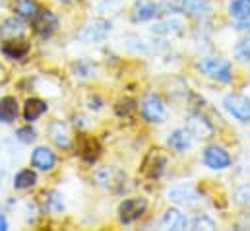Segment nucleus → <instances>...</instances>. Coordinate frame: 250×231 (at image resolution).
I'll return each mask as SVG.
<instances>
[{"label": "nucleus", "mask_w": 250, "mask_h": 231, "mask_svg": "<svg viewBox=\"0 0 250 231\" xmlns=\"http://www.w3.org/2000/svg\"><path fill=\"white\" fill-rule=\"evenodd\" d=\"M196 68H198L204 76H208V78H211V80H217V82H231V78H233L231 62H227V60H223V58L206 57L196 64Z\"/></svg>", "instance_id": "obj_1"}, {"label": "nucleus", "mask_w": 250, "mask_h": 231, "mask_svg": "<svg viewBox=\"0 0 250 231\" xmlns=\"http://www.w3.org/2000/svg\"><path fill=\"white\" fill-rule=\"evenodd\" d=\"M161 8L177 14H187V16H206L209 12V2L208 0H165Z\"/></svg>", "instance_id": "obj_2"}, {"label": "nucleus", "mask_w": 250, "mask_h": 231, "mask_svg": "<svg viewBox=\"0 0 250 231\" xmlns=\"http://www.w3.org/2000/svg\"><path fill=\"white\" fill-rule=\"evenodd\" d=\"M223 107L233 118H237L239 122H250V97L247 95H239V93H231L223 99Z\"/></svg>", "instance_id": "obj_3"}, {"label": "nucleus", "mask_w": 250, "mask_h": 231, "mask_svg": "<svg viewBox=\"0 0 250 231\" xmlns=\"http://www.w3.org/2000/svg\"><path fill=\"white\" fill-rule=\"evenodd\" d=\"M146 210H147V200L144 196L126 198L125 202H121V206H119V218H121L123 224H132V222L140 220Z\"/></svg>", "instance_id": "obj_4"}, {"label": "nucleus", "mask_w": 250, "mask_h": 231, "mask_svg": "<svg viewBox=\"0 0 250 231\" xmlns=\"http://www.w3.org/2000/svg\"><path fill=\"white\" fill-rule=\"evenodd\" d=\"M142 115L147 122H163L167 118V107L159 95L149 93L142 101Z\"/></svg>", "instance_id": "obj_5"}, {"label": "nucleus", "mask_w": 250, "mask_h": 231, "mask_svg": "<svg viewBox=\"0 0 250 231\" xmlns=\"http://www.w3.org/2000/svg\"><path fill=\"white\" fill-rule=\"evenodd\" d=\"M113 25L109 20H93L89 22L82 31H80V41L83 43H97V41H103L109 33H111Z\"/></svg>", "instance_id": "obj_6"}, {"label": "nucleus", "mask_w": 250, "mask_h": 231, "mask_svg": "<svg viewBox=\"0 0 250 231\" xmlns=\"http://www.w3.org/2000/svg\"><path fill=\"white\" fill-rule=\"evenodd\" d=\"M167 196H169L171 202L181 204V206H194V204L200 200V192H198L190 183L173 186V188L167 192Z\"/></svg>", "instance_id": "obj_7"}, {"label": "nucleus", "mask_w": 250, "mask_h": 231, "mask_svg": "<svg viewBox=\"0 0 250 231\" xmlns=\"http://www.w3.org/2000/svg\"><path fill=\"white\" fill-rule=\"evenodd\" d=\"M31 22H33V31L41 37L53 35V31L59 27V18L51 10H39Z\"/></svg>", "instance_id": "obj_8"}, {"label": "nucleus", "mask_w": 250, "mask_h": 231, "mask_svg": "<svg viewBox=\"0 0 250 231\" xmlns=\"http://www.w3.org/2000/svg\"><path fill=\"white\" fill-rule=\"evenodd\" d=\"M204 163L213 171H221L231 165V156L221 146H209L204 152Z\"/></svg>", "instance_id": "obj_9"}, {"label": "nucleus", "mask_w": 250, "mask_h": 231, "mask_svg": "<svg viewBox=\"0 0 250 231\" xmlns=\"http://www.w3.org/2000/svg\"><path fill=\"white\" fill-rule=\"evenodd\" d=\"M57 163V156L47 148V146H39L33 150L31 154V165L41 169V171H51Z\"/></svg>", "instance_id": "obj_10"}, {"label": "nucleus", "mask_w": 250, "mask_h": 231, "mask_svg": "<svg viewBox=\"0 0 250 231\" xmlns=\"http://www.w3.org/2000/svg\"><path fill=\"white\" fill-rule=\"evenodd\" d=\"M165 167H167V158L161 154V152H151L149 156H147V160L144 162V173L147 175L149 179H157V177H161L163 171H165Z\"/></svg>", "instance_id": "obj_11"}, {"label": "nucleus", "mask_w": 250, "mask_h": 231, "mask_svg": "<svg viewBox=\"0 0 250 231\" xmlns=\"http://www.w3.org/2000/svg\"><path fill=\"white\" fill-rule=\"evenodd\" d=\"M159 14V6L151 0H138L134 4V12H132V20L134 22H147L153 20Z\"/></svg>", "instance_id": "obj_12"}, {"label": "nucleus", "mask_w": 250, "mask_h": 231, "mask_svg": "<svg viewBox=\"0 0 250 231\" xmlns=\"http://www.w3.org/2000/svg\"><path fill=\"white\" fill-rule=\"evenodd\" d=\"M194 142V134L190 132V128H177L171 136H169V146L175 150V152H187L188 148L192 146Z\"/></svg>", "instance_id": "obj_13"}, {"label": "nucleus", "mask_w": 250, "mask_h": 231, "mask_svg": "<svg viewBox=\"0 0 250 231\" xmlns=\"http://www.w3.org/2000/svg\"><path fill=\"white\" fill-rule=\"evenodd\" d=\"M161 228L163 230H175V231H183L188 228V220L185 218V214L177 208H171L165 212L163 220H161Z\"/></svg>", "instance_id": "obj_14"}, {"label": "nucleus", "mask_w": 250, "mask_h": 231, "mask_svg": "<svg viewBox=\"0 0 250 231\" xmlns=\"http://www.w3.org/2000/svg\"><path fill=\"white\" fill-rule=\"evenodd\" d=\"M25 31V25L21 23V20H16V18H8L0 23V37L4 41H10V39H20Z\"/></svg>", "instance_id": "obj_15"}, {"label": "nucleus", "mask_w": 250, "mask_h": 231, "mask_svg": "<svg viewBox=\"0 0 250 231\" xmlns=\"http://www.w3.org/2000/svg\"><path fill=\"white\" fill-rule=\"evenodd\" d=\"M18 113H20V109H18L16 97L6 95V97L0 99V122H4V124L14 122L18 118Z\"/></svg>", "instance_id": "obj_16"}, {"label": "nucleus", "mask_w": 250, "mask_h": 231, "mask_svg": "<svg viewBox=\"0 0 250 231\" xmlns=\"http://www.w3.org/2000/svg\"><path fill=\"white\" fill-rule=\"evenodd\" d=\"M2 53L8 58H21L29 53V43L23 41V39H10V41H4Z\"/></svg>", "instance_id": "obj_17"}, {"label": "nucleus", "mask_w": 250, "mask_h": 231, "mask_svg": "<svg viewBox=\"0 0 250 231\" xmlns=\"http://www.w3.org/2000/svg\"><path fill=\"white\" fill-rule=\"evenodd\" d=\"M45 111H47V103L41 101V99L31 97V99H27L25 105H23V118H25L27 122H33V120H37L39 116H43Z\"/></svg>", "instance_id": "obj_18"}, {"label": "nucleus", "mask_w": 250, "mask_h": 231, "mask_svg": "<svg viewBox=\"0 0 250 231\" xmlns=\"http://www.w3.org/2000/svg\"><path fill=\"white\" fill-rule=\"evenodd\" d=\"M183 27L185 23L181 20H165V22H159L151 27V31L155 35H181L183 33Z\"/></svg>", "instance_id": "obj_19"}, {"label": "nucleus", "mask_w": 250, "mask_h": 231, "mask_svg": "<svg viewBox=\"0 0 250 231\" xmlns=\"http://www.w3.org/2000/svg\"><path fill=\"white\" fill-rule=\"evenodd\" d=\"M99 154H101V146H99L97 140H93V138H82V142H80V156L85 162L93 163L99 158Z\"/></svg>", "instance_id": "obj_20"}, {"label": "nucleus", "mask_w": 250, "mask_h": 231, "mask_svg": "<svg viewBox=\"0 0 250 231\" xmlns=\"http://www.w3.org/2000/svg\"><path fill=\"white\" fill-rule=\"evenodd\" d=\"M188 128L194 134V138H208L211 134V126H209V122L204 116H198V115L190 116Z\"/></svg>", "instance_id": "obj_21"}, {"label": "nucleus", "mask_w": 250, "mask_h": 231, "mask_svg": "<svg viewBox=\"0 0 250 231\" xmlns=\"http://www.w3.org/2000/svg\"><path fill=\"white\" fill-rule=\"evenodd\" d=\"M51 138L55 140V144L59 146V148H68L70 146V132H68V128H66V124L64 122H53V126H51Z\"/></svg>", "instance_id": "obj_22"}, {"label": "nucleus", "mask_w": 250, "mask_h": 231, "mask_svg": "<svg viewBox=\"0 0 250 231\" xmlns=\"http://www.w3.org/2000/svg\"><path fill=\"white\" fill-rule=\"evenodd\" d=\"M14 10H16V14H18L20 18H23V20H33V18L37 16V12H39V6H37L35 0H18L16 6H14Z\"/></svg>", "instance_id": "obj_23"}, {"label": "nucleus", "mask_w": 250, "mask_h": 231, "mask_svg": "<svg viewBox=\"0 0 250 231\" xmlns=\"http://www.w3.org/2000/svg\"><path fill=\"white\" fill-rule=\"evenodd\" d=\"M229 14H231L235 20H239V22L249 20L250 18V0H233V2L229 4Z\"/></svg>", "instance_id": "obj_24"}, {"label": "nucleus", "mask_w": 250, "mask_h": 231, "mask_svg": "<svg viewBox=\"0 0 250 231\" xmlns=\"http://www.w3.org/2000/svg\"><path fill=\"white\" fill-rule=\"evenodd\" d=\"M35 183H37V175L31 169H21L20 173L16 175V179H14V186L16 188H29Z\"/></svg>", "instance_id": "obj_25"}, {"label": "nucleus", "mask_w": 250, "mask_h": 231, "mask_svg": "<svg viewBox=\"0 0 250 231\" xmlns=\"http://www.w3.org/2000/svg\"><path fill=\"white\" fill-rule=\"evenodd\" d=\"M235 58L241 62H250V37L241 39L235 45Z\"/></svg>", "instance_id": "obj_26"}, {"label": "nucleus", "mask_w": 250, "mask_h": 231, "mask_svg": "<svg viewBox=\"0 0 250 231\" xmlns=\"http://www.w3.org/2000/svg\"><path fill=\"white\" fill-rule=\"evenodd\" d=\"M188 226L192 230H215V222L211 218H208V216H198L192 222H188Z\"/></svg>", "instance_id": "obj_27"}, {"label": "nucleus", "mask_w": 250, "mask_h": 231, "mask_svg": "<svg viewBox=\"0 0 250 231\" xmlns=\"http://www.w3.org/2000/svg\"><path fill=\"white\" fill-rule=\"evenodd\" d=\"M235 202L243 208H250V183L241 186L237 192H235Z\"/></svg>", "instance_id": "obj_28"}, {"label": "nucleus", "mask_w": 250, "mask_h": 231, "mask_svg": "<svg viewBox=\"0 0 250 231\" xmlns=\"http://www.w3.org/2000/svg\"><path fill=\"white\" fill-rule=\"evenodd\" d=\"M134 111H136V101H134V99L119 101V105H117V113L121 116H130Z\"/></svg>", "instance_id": "obj_29"}, {"label": "nucleus", "mask_w": 250, "mask_h": 231, "mask_svg": "<svg viewBox=\"0 0 250 231\" xmlns=\"http://www.w3.org/2000/svg\"><path fill=\"white\" fill-rule=\"evenodd\" d=\"M74 68H76V76H80V78H89L95 72V68L89 62H78Z\"/></svg>", "instance_id": "obj_30"}, {"label": "nucleus", "mask_w": 250, "mask_h": 231, "mask_svg": "<svg viewBox=\"0 0 250 231\" xmlns=\"http://www.w3.org/2000/svg\"><path fill=\"white\" fill-rule=\"evenodd\" d=\"M18 140L23 142V144H31L35 140V130L31 126H23L18 130Z\"/></svg>", "instance_id": "obj_31"}, {"label": "nucleus", "mask_w": 250, "mask_h": 231, "mask_svg": "<svg viewBox=\"0 0 250 231\" xmlns=\"http://www.w3.org/2000/svg\"><path fill=\"white\" fill-rule=\"evenodd\" d=\"M49 210H53V212H61V210H64L62 198H61L59 192H51V194H49Z\"/></svg>", "instance_id": "obj_32"}, {"label": "nucleus", "mask_w": 250, "mask_h": 231, "mask_svg": "<svg viewBox=\"0 0 250 231\" xmlns=\"http://www.w3.org/2000/svg\"><path fill=\"white\" fill-rule=\"evenodd\" d=\"M237 29H241V31H250V18H249V20H243V22H239Z\"/></svg>", "instance_id": "obj_33"}, {"label": "nucleus", "mask_w": 250, "mask_h": 231, "mask_svg": "<svg viewBox=\"0 0 250 231\" xmlns=\"http://www.w3.org/2000/svg\"><path fill=\"white\" fill-rule=\"evenodd\" d=\"M8 230V222H6V218L0 214V231H6Z\"/></svg>", "instance_id": "obj_34"}, {"label": "nucleus", "mask_w": 250, "mask_h": 231, "mask_svg": "<svg viewBox=\"0 0 250 231\" xmlns=\"http://www.w3.org/2000/svg\"><path fill=\"white\" fill-rule=\"evenodd\" d=\"M61 2H70V0H61Z\"/></svg>", "instance_id": "obj_35"}]
</instances>
